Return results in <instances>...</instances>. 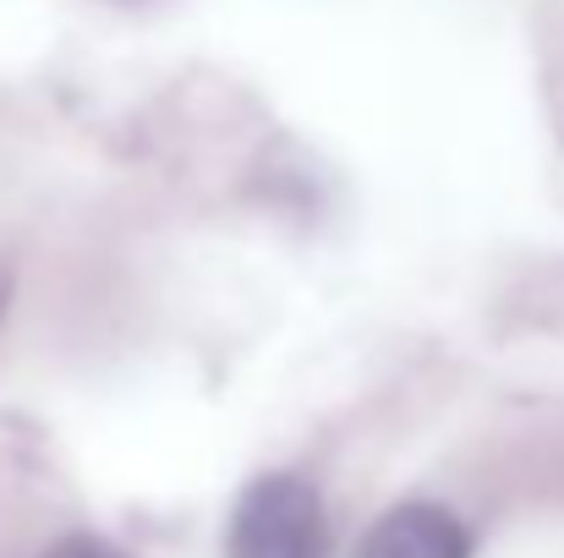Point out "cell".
<instances>
[{"mask_svg":"<svg viewBox=\"0 0 564 558\" xmlns=\"http://www.w3.org/2000/svg\"><path fill=\"white\" fill-rule=\"evenodd\" d=\"M6 291H11V285H6V274H0V313H6Z\"/></svg>","mask_w":564,"mask_h":558,"instance_id":"obj_4","label":"cell"},{"mask_svg":"<svg viewBox=\"0 0 564 558\" xmlns=\"http://www.w3.org/2000/svg\"><path fill=\"white\" fill-rule=\"evenodd\" d=\"M44 558H127V554H116L110 543H99V537L77 532V537H61V543H55Z\"/></svg>","mask_w":564,"mask_h":558,"instance_id":"obj_3","label":"cell"},{"mask_svg":"<svg viewBox=\"0 0 564 558\" xmlns=\"http://www.w3.org/2000/svg\"><path fill=\"white\" fill-rule=\"evenodd\" d=\"M471 532L444 504H394L357 543V558H471Z\"/></svg>","mask_w":564,"mask_h":558,"instance_id":"obj_2","label":"cell"},{"mask_svg":"<svg viewBox=\"0 0 564 558\" xmlns=\"http://www.w3.org/2000/svg\"><path fill=\"white\" fill-rule=\"evenodd\" d=\"M225 558H329V521L318 488L291 471L247 482L230 510Z\"/></svg>","mask_w":564,"mask_h":558,"instance_id":"obj_1","label":"cell"}]
</instances>
